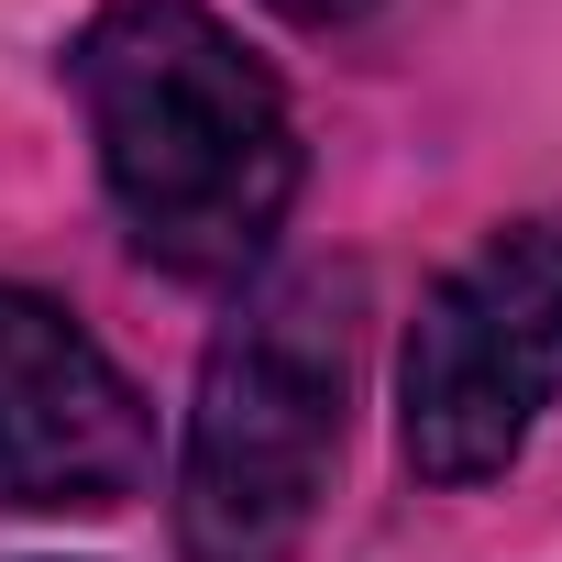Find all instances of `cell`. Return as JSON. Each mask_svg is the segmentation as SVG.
Wrapping results in <instances>:
<instances>
[{
  "label": "cell",
  "mask_w": 562,
  "mask_h": 562,
  "mask_svg": "<svg viewBox=\"0 0 562 562\" xmlns=\"http://www.w3.org/2000/svg\"><path fill=\"white\" fill-rule=\"evenodd\" d=\"M67 78L122 232L199 288L254 276L299 199V122L265 56H243V34L199 0H111Z\"/></svg>",
  "instance_id": "obj_1"
},
{
  "label": "cell",
  "mask_w": 562,
  "mask_h": 562,
  "mask_svg": "<svg viewBox=\"0 0 562 562\" xmlns=\"http://www.w3.org/2000/svg\"><path fill=\"white\" fill-rule=\"evenodd\" d=\"M353 364H364V276L299 265L254 288L188 397L177 452V551L188 562H299L342 430H353Z\"/></svg>",
  "instance_id": "obj_2"
},
{
  "label": "cell",
  "mask_w": 562,
  "mask_h": 562,
  "mask_svg": "<svg viewBox=\"0 0 562 562\" xmlns=\"http://www.w3.org/2000/svg\"><path fill=\"white\" fill-rule=\"evenodd\" d=\"M562 408V210L485 232L408 321L397 452L419 485H485Z\"/></svg>",
  "instance_id": "obj_3"
},
{
  "label": "cell",
  "mask_w": 562,
  "mask_h": 562,
  "mask_svg": "<svg viewBox=\"0 0 562 562\" xmlns=\"http://www.w3.org/2000/svg\"><path fill=\"white\" fill-rule=\"evenodd\" d=\"M155 463L133 375L34 288H0V507L111 518Z\"/></svg>",
  "instance_id": "obj_4"
},
{
  "label": "cell",
  "mask_w": 562,
  "mask_h": 562,
  "mask_svg": "<svg viewBox=\"0 0 562 562\" xmlns=\"http://www.w3.org/2000/svg\"><path fill=\"white\" fill-rule=\"evenodd\" d=\"M288 23H353V12H375V0H276Z\"/></svg>",
  "instance_id": "obj_5"
}]
</instances>
